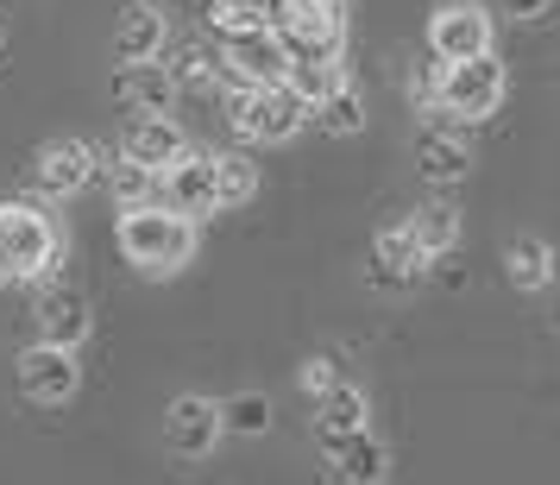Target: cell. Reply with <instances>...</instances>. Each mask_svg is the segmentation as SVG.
Instances as JSON below:
<instances>
[{"instance_id": "cell-9", "label": "cell", "mask_w": 560, "mask_h": 485, "mask_svg": "<svg viewBox=\"0 0 560 485\" xmlns=\"http://www.w3.org/2000/svg\"><path fill=\"white\" fill-rule=\"evenodd\" d=\"M491 13L479 0H441L429 20V51L434 63H466V57H485L491 51Z\"/></svg>"}, {"instance_id": "cell-1", "label": "cell", "mask_w": 560, "mask_h": 485, "mask_svg": "<svg viewBox=\"0 0 560 485\" xmlns=\"http://www.w3.org/2000/svg\"><path fill=\"white\" fill-rule=\"evenodd\" d=\"M114 240H120V258H127L139 278H177L183 265L196 258V221L177 215L171 203L120 208Z\"/></svg>"}, {"instance_id": "cell-24", "label": "cell", "mask_w": 560, "mask_h": 485, "mask_svg": "<svg viewBox=\"0 0 560 485\" xmlns=\"http://www.w3.org/2000/svg\"><path fill=\"white\" fill-rule=\"evenodd\" d=\"M283 0H208V32L214 38H233V32L253 26H278Z\"/></svg>"}, {"instance_id": "cell-12", "label": "cell", "mask_w": 560, "mask_h": 485, "mask_svg": "<svg viewBox=\"0 0 560 485\" xmlns=\"http://www.w3.org/2000/svg\"><path fill=\"white\" fill-rule=\"evenodd\" d=\"M32 322H38V340H51V347H82L89 328H95L89 297H82L77 284H57V278L38 284V297H32Z\"/></svg>"}, {"instance_id": "cell-16", "label": "cell", "mask_w": 560, "mask_h": 485, "mask_svg": "<svg viewBox=\"0 0 560 485\" xmlns=\"http://www.w3.org/2000/svg\"><path fill=\"white\" fill-rule=\"evenodd\" d=\"M372 429V397L359 391V384L334 379L322 397H315V441L328 448V441H347V435Z\"/></svg>"}, {"instance_id": "cell-4", "label": "cell", "mask_w": 560, "mask_h": 485, "mask_svg": "<svg viewBox=\"0 0 560 485\" xmlns=\"http://www.w3.org/2000/svg\"><path fill=\"white\" fill-rule=\"evenodd\" d=\"M228 127L246 139V146H290L296 132L308 127V107L283 89V82H265V89H233L228 95Z\"/></svg>"}, {"instance_id": "cell-17", "label": "cell", "mask_w": 560, "mask_h": 485, "mask_svg": "<svg viewBox=\"0 0 560 485\" xmlns=\"http://www.w3.org/2000/svg\"><path fill=\"white\" fill-rule=\"evenodd\" d=\"M429 272V253L409 240V228L397 221V228H378V240H372V278L384 284V290H404V284H416Z\"/></svg>"}, {"instance_id": "cell-6", "label": "cell", "mask_w": 560, "mask_h": 485, "mask_svg": "<svg viewBox=\"0 0 560 485\" xmlns=\"http://www.w3.org/2000/svg\"><path fill=\"white\" fill-rule=\"evenodd\" d=\"M13 379L26 391V404L38 409H63L70 397L82 391V366H77V347H51V340H32L26 354L13 359Z\"/></svg>"}, {"instance_id": "cell-25", "label": "cell", "mask_w": 560, "mask_h": 485, "mask_svg": "<svg viewBox=\"0 0 560 485\" xmlns=\"http://www.w3.org/2000/svg\"><path fill=\"white\" fill-rule=\"evenodd\" d=\"M308 120H315L322 132H334V139H353V132H365V95H359L353 82H340V89H334Z\"/></svg>"}, {"instance_id": "cell-28", "label": "cell", "mask_w": 560, "mask_h": 485, "mask_svg": "<svg viewBox=\"0 0 560 485\" xmlns=\"http://www.w3.org/2000/svg\"><path fill=\"white\" fill-rule=\"evenodd\" d=\"M107 189L120 196V208H139V203H158V177L152 171H139V164H127V158H114V164H102Z\"/></svg>"}, {"instance_id": "cell-32", "label": "cell", "mask_w": 560, "mask_h": 485, "mask_svg": "<svg viewBox=\"0 0 560 485\" xmlns=\"http://www.w3.org/2000/svg\"><path fill=\"white\" fill-rule=\"evenodd\" d=\"M0 45H7V26H0Z\"/></svg>"}, {"instance_id": "cell-23", "label": "cell", "mask_w": 560, "mask_h": 485, "mask_svg": "<svg viewBox=\"0 0 560 485\" xmlns=\"http://www.w3.org/2000/svg\"><path fill=\"white\" fill-rule=\"evenodd\" d=\"M258 196V164L246 152H214V208H246Z\"/></svg>"}, {"instance_id": "cell-27", "label": "cell", "mask_w": 560, "mask_h": 485, "mask_svg": "<svg viewBox=\"0 0 560 485\" xmlns=\"http://www.w3.org/2000/svg\"><path fill=\"white\" fill-rule=\"evenodd\" d=\"M221 429L228 435H265L271 429V397H265V391H240V397H228V404H221Z\"/></svg>"}, {"instance_id": "cell-2", "label": "cell", "mask_w": 560, "mask_h": 485, "mask_svg": "<svg viewBox=\"0 0 560 485\" xmlns=\"http://www.w3.org/2000/svg\"><path fill=\"white\" fill-rule=\"evenodd\" d=\"M63 258V228L45 203H0V284H45Z\"/></svg>"}, {"instance_id": "cell-21", "label": "cell", "mask_w": 560, "mask_h": 485, "mask_svg": "<svg viewBox=\"0 0 560 485\" xmlns=\"http://www.w3.org/2000/svg\"><path fill=\"white\" fill-rule=\"evenodd\" d=\"M504 278L516 284V290H548V284H555V246L535 240V233H516L504 246Z\"/></svg>"}, {"instance_id": "cell-26", "label": "cell", "mask_w": 560, "mask_h": 485, "mask_svg": "<svg viewBox=\"0 0 560 485\" xmlns=\"http://www.w3.org/2000/svg\"><path fill=\"white\" fill-rule=\"evenodd\" d=\"M164 51H171V45H164ZM164 70L177 77V89H214V77H221V51H208V38H189V45L171 51Z\"/></svg>"}, {"instance_id": "cell-20", "label": "cell", "mask_w": 560, "mask_h": 485, "mask_svg": "<svg viewBox=\"0 0 560 485\" xmlns=\"http://www.w3.org/2000/svg\"><path fill=\"white\" fill-rule=\"evenodd\" d=\"M340 82H353L347 77V57H290V70H283V89H290L308 114L328 102Z\"/></svg>"}, {"instance_id": "cell-13", "label": "cell", "mask_w": 560, "mask_h": 485, "mask_svg": "<svg viewBox=\"0 0 560 485\" xmlns=\"http://www.w3.org/2000/svg\"><path fill=\"white\" fill-rule=\"evenodd\" d=\"M158 203H171L177 215H189V221L221 215V208H214V152L189 146V152H183L164 177H158Z\"/></svg>"}, {"instance_id": "cell-29", "label": "cell", "mask_w": 560, "mask_h": 485, "mask_svg": "<svg viewBox=\"0 0 560 485\" xmlns=\"http://www.w3.org/2000/svg\"><path fill=\"white\" fill-rule=\"evenodd\" d=\"M334 379H340V372H334V359H303V372H296V384H303L308 397H322Z\"/></svg>"}, {"instance_id": "cell-19", "label": "cell", "mask_w": 560, "mask_h": 485, "mask_svg": "<svg viewBox=\"0 0 560 485\" xmlns=\"http://www.w3.org/2000/svg\"><path fill=\"white\" fill-rule=\"evenodd\" d=\"M114 89H120V102H127L132 114H171V102L183 95L177 77L164 70V57H152V63H127Z\"/></svg>"}, {"instance_id": "cell-22", "label": "cell", "mask_w": 560, "mask_h": 485, "mask_svg": "<svg viewBox=\"0 0 560 485\" xmlns=\"http://www.w3.org/2000/svg\"><path fill=\"white\" fill-rule=\"evenodd\" d=\"M404 228H409V240H416L429 258H441V253H454V240H459V208L454 203H422Z\"/></svg>"}, {"instance_id": "cell-30", "label": "cell", "mask_w": 560, "mask_h": 485, "mask_svg": "<svg viewBox=\"0 0 560 485\" xmlns=\"http://www.w3.org/2000/svg\"><path fill=\"white\" fill-rule=\"evenodd\" d=\"M409 102L422 107V114H434V70H416L409 77Z\"/></svg>"}, {"instance_id": "cell-14", "label": "cell", "mask_w": 560, "mask_h": 485, "mask_svg": "<svg viewBox=\"0 0 560 485\" xmlns=\"http://www.w3.org/2000/svg\"><path fill=\"white\" fill-rule=\"evenodd\" d=\"M183 152H189V132H183L171 114H139L127 127V139H120V158L139 164V171H152V177H164Z\"/></svg>"}, {"instance_id": "cell-15", "label": "cell", "mask_w": 560, "mask_h": 485, "mask_svg": "<svg viewBox=\"0 0 560 485\" xmlns=\"http://www.w3.org/2000/svg\"><path fill=\"white\" fill-rule=\"evenodd\" d=\"M164 45H171V13L158 0H127L120 20H114V57L120 63H152V57H164Z\"/></svg>"}, {"instance_id": "cell-11", "label": "cell", "mask_w": 560, "mask_h": 485, "mask_svg": "<svg viewBox=\"0 0 560 485\" xmlns=\"http://www.w3.org/2000/svg\"><path fill=\"white\" fill-rule=\"evenodd\" d=\"M416 171L429 183H459L472 171V132L459 120H447V114H429L416 127Z\"/></svg>"}, {"instance_id": "cell-7", "label": "cell", "mask_w": 560, "mask_h": 485, "mask_svg": "<svg viewBox=\"0 0 560 485\" xmlns=\"http://www.w3.org/2000/svg\"><path fill=\"white\" fill-rule=\"evenodd\" d=\"M102 177V152L89 146V139H45L38 152H32V183H38V196H51V203H70L82 196L89 183Z\"/></svg>"}, {"instance_id": "cell-3", "label": "cell", "mask_w": 560, "mask_h": 485, "mask_svg": "<svg viewBox=\"0 0 560 485\" xmlns=\"http://www.w3.org/2000/svg\"><path fill=\"white\" fill-rule=\"evenodd\" d=\"M504 89H510V77L498 63V51L466 57V63H441L434 70V114H447L459 127H479V120H491L504 107Z\"/></svg>"}, {"instance_id": "cell-10", "label": "cell", "mask_w": 560, "mask_h": 485, "mask_svg": "<svg viewBox=\"0 0 560 485\" xmlns=\"http://www.w3.org/2000/svg\"><path fill=\"white\" fill-rule=\"evenodd\" d=\"M221 404L214 397H202V391H183L177 404L164 409V448L177 460H208L214 448H221Z\"/></svg>"}, {"instance_id": "cell-8", "label": "cell", "mask_w": 560, "mask_h": 485, "mask_svg": "<svg viewBox=\"0 0 560 485\" xmlns=\"http://www.w3.org/2000/svg\"><path fill=\"white\" fill-rule=\"evenodd\" d=\"M283 70H290V45L278 38V26H253L221 38V77H233V89L283 82Z\"/></svg>"}, {"instance_id": "cell-5", "label": "cell", "mask_w": 560, "mask_h": 485, "mask_svg": "<svg viewBox=\"0 0 560 485\" xmlns=\"http://www.w3.org/2000/svg\"><path fill=\"white\" fill-rule=\"evenodd\" d=\"M278 38L290 57H347V0H283Z\"/></svg>"}, {"instance_id": "cell-31", "label": "cell", "mask_w": 560, "mask_h": 485, "mask_svg": "<svg viewBox=\"0 0 560 485\" xmlns=\"http://www.w3.org/2000/svg\"><path fill=\"white\" fill-rule=\"evenodd\" d=\"M555 0H498V13H510V20H541Z\"/></svg>"}, {"instance_id": "cell-18", "label": "cell", "mask_w": 560, "mask_h": 485, "mask_svg": "<svg viewBox=\"0 0 560 485\" xmlns=\"http://www.w3.org/2000/svg\"><path fill=\"white\" fill-rule=\"evenodd\" d=\"M328 460H334V473H340V485H384L390 480V448L372 429L347 435V441H328Z\"/></svg>"}]
</instances>
